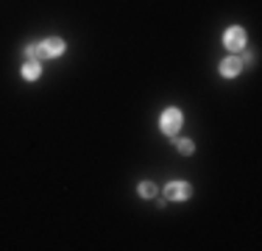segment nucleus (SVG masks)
<instances>
[{"label": "nucleus", "instance_id": "nucleus-9", "mask_svg": "<svg viewBox=\"0 0 262 251\" xmlns=\"http://www.w3.org/2000/svg\"><path fill=\"white\" fill-rule=\"evenodd\" d=\"M176 145H179L182 154H192V142L190 140H176Z\"/></svg>", "mask_w": 262, "mask_h": 251}, {"label": "nucleus", "instance_id": "nucleus-2", "mask_svg": "<svg viewBox=\"0 0 262 251\" xmlns=\"http://www.w3.org/2000/svg\"><path fill=\"white\" fill-rule=\"evenodd\" d=\"M223 45H226L229 50H243L246 48V31L243 28H229L226 34H223Z\"/></svg>", "mask_w": 262, "mask_h": 251}, {"label": "nucleus", "instance_id": "nucleus-6", "mask_svg": "<svg viewBox=\"0 0 262 251\" xmlns=\"http://www.w3.org/2000/svg\"><path fill=\"white\" fill-rule=\"evenodd\" d=\"M39 73H42V65H39L36 59H28L26 65H23V78L36 81V78H39Z\"/></svg>", "mask_w": 262, "mask_h": 251}, {"label": "nucleus", "instance_id": "nucleus-1", "mask_svg": "<svg viewBox=\"0 0 262 251\" xmlns=\"http://www.w3.org/2000/svg\"><path fill=\"white\" fill-rule=\"evenodd\" d=\"M159 126H162V131H165L167 137H176L179 129H182V112H179V109H165V112H162Z\"/></svg>", "mask_w": 262, "mask_h": 251}, {"label": "nucleus", "instance_id": "nucleus-3", "mask_svg": "<svg viewBox=\"0 0 262 251\" xmlns=\"http://www.w3.org/2000/svg\"><path fill=\"white\" fill-rule=\"evenodd\" d=\"M165 196H167V201H187L190 198V184L187 181H170L165 187Z\"/></svg>", "mask_w": 262, "mask_h": 251}, {"label": "nucleus", "instance_id": "nucleus-7", "mask_svg": "<svg viewBox=\"0 0 262 251\" xmlns=\"http://www.w3.org/2000/svg\"><path fill=\"white\" fill-rule=\"evenodd\" d=\"M26 56L28 59H36V61H45V50H42V42H31V45H26Z\"/></svg>", "mask_w": 262, "mask_h": 251}, {"label": "nucleus", "instance_id": "nucleus-8", "mask_svg": "<svg viewBox=\"0 0 262 251\" xmlns=\"http://www.w3.org/2000/svg\"><path fill=\"white\" fill-rule=\"evenodd\" d=\"M140 196H142V198H157V184H151V181H142V184H140Z\"/></svg>", "mask_w": 262, "mask_h": 251}, {"label": "nucleus", "instance_id": "nucleus-4", "mask_svg": "<svg viewBox=\"0 0 262 251\" xmlns=\"http://www.w3.org/2000/svg\"><path fill=\"white\" fill-rule=\"evenodd\" d=\"M243 70V59L240 56H229V59L221 61V75H226V78H232V75H237Z\"/></svg>", "mask_w": 262, "mask_h": 251}, {"label": "nucleus", "instance_id": "nucleus-5", "mask_svg": "<svg viewBox=\"0 0 262 251\" xmlns=\"http://www.w3.org/2000/svg\"><path fill=\"white\" fill-rule=\"evenodd\" d=\"M42 50H45L48 59H51V56H61V53H64V42H61L59 36H53V39H45V42H42Z\"/></svg>", "mask_w": 262, "mask_h": 251}]
</instances>
